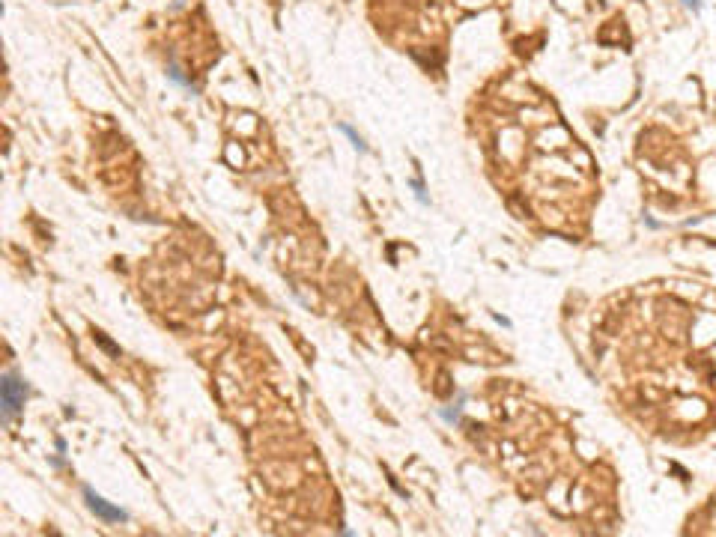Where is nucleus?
Instances as JSON below:
<instances>
[{"mask_svg":"<svg viewBox=\"0 0 716 537\" xmlns=\"http://www.w3.org/2000/svg\"><path fill=\"white\" fill-rule=\"evenodd\" d=\"M0 397H4V421H12V415L24 406L27 385L15 373H6L4 382H0Z\"/></svg>","mask_w":716,"mask_h":537,"instance_id":"obj_1","label":"nucleus"},{"mask_svg":"<svg viewBox=\"0 0 716 537\" xmlns=\"http://www.w3.org/2000/svg\"><path fill=\"white\" fill-rule=\"evenodd\" d=\"M341 131H343V134H349V141H353V144H356V146L361 149V153H364V149H368V146H364V141H361V138H358V134H356L353 129H349V126H341Z\"/></svg>","mask_w":716,"mask_h":537,"instance_id":"obj_3","label":"nucleus"},{"mask_svg":"<svg viewBox=\"0 0 716 537\" xmlns=\"http://www.w3.org/2000/svg\"><path fill=\"white\" fill-rule=\"evenodd\" d=\"M84 498H87V505H90V511L96 513V516H102L105 523H126L128 519V513L123 511V508H114V505H108V501L102 498V496H96L90 486H84Z\"/></svg>","mask_w":716,"mask_h":537,"instance_id":"obj_2","label":"nucleus"}]
</instances>
